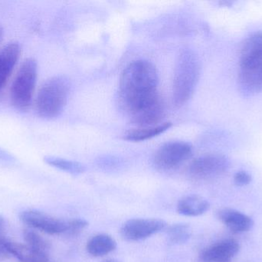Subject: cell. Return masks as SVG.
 I'll return each instance as SVG.
<instances>
[{
    "label": "cell",
    "mask_w": 262,
    "mask_h": 262,
    "mask_svg": "<svg viewBox=\"0 0 262 262\" xmlns=\"http://www.w3.org/2000/svg\"><path fill=\"white\" fill-rule=\"evenodd\" d=\"M200 67L196 55L190 49H183L179 55L173 78V102L177 106L190 98L196 87Z\"/></svg>",
    "instance_id": "obj_4"
},
{
    "label": "cell",
    "mask_w": 262,
    "mask_h": 262,
    "mask_svg": "<svg viewBox=\"0 0 262 262\" xmlns=\"http://www.w3.org/2000/svg\"><path fill=\"white\" fill-rule=\"evenodd\" d=\"M192 147L183 142H171L160 148L154 157V164L161 170L175 169L192 156Z\"/></svg>",
    "instance_id": "obj_7"
},
{
    "label": "cell",
    "mask_w": 262,
    "mask_h": 262,
    "mask_svg": "<svg viewBox=\"0 0 262 262\" xmlns=\"http://www.w3.org/2000/svg\"><path fill=\"white\" fill-rule=\"evenodd\" d=\"M88 226H89V223L82 218H74V219L69 220L66 235L68 236H77Z\"/></svg>",
    "instance_id": "obj_20"
},
{
    "label": "cell",
    "mask_w": 262,
    "mask_h": 262,
    "mask_svg": "<svg viewBox=\"0 0 262 262\" xmlns=\"http://www.w3.org/2000/svg\"><path fill=\"white\" fill-rule=\"evenodd\" d=\"M3 32H4V31H3V28L0 26V43H1L2 40H3Z\"/></svg>",
    "instance_id": "obj_26"
},
{
    "label": "cell",
    "mask_w": 262,
    "mask_h": 262,
    "mask_svg": "<svg viewBox=\"0 0 262 262\" xmlns=\"http://www.w3.org/2000/svg\"><path fill=\"white\" fill-rule=\"evenodd\" d=\"M158 82L157 69L146 60L133 62L121 74L119 104L134 124L150 127L163 117L164 107L157 89Z\"/></svg>",
    "instance_id": "obj_1"
},
{
    "label": "cell",
    "mask_w": 262,
    "mask_h": 262,
    "mask_svg": "<svg viewBox=\"0 0 262 262\" xmlns=\"http://www.w3.org/2000/svg\"><path fill=\"white\" fill-rule=\"evenodd\" d=\"M117 243L112 236L106 234H99L92 237L88 241L86 249L94 257H101L114 252Z\"/></svg>",
    "instance_id": "obj_15"
},
{
    "label": "cell",
    "mask_w": 262,
    "mask_h": 262,
    "mask_svg": "<svg viewBox=\"0 0 262 262\" xmlns=\"http://www.w3.org/2000/svg\"><path fill=\"white\" fill-rule=\"evenodd\" d=\"M238 83L247 96L262 92V32L251 34L242 46Z\"/></svg>",
    "instance_id": "obj_2"
},
{
    "label": "cell",
    "mask_w": 262,
    "mask_h": 262,
    "mask_svg": "<svg viewBox=\"0 0 262 262\" xmlns=\"http://www.w3.org/2000/svg\"><path fill=\"white\" fill-rule=\"evenodd\" d=\"M44 161L46 164L72 175H80L84 173L86 170L85 166L78 162L71 161L58 157L46 156Z\"/></svg>",
    "instance_id": "obj_17"
},
{
    "label": "cell",
    "mask_w": 262,
    "mask_h": 262,
    "mask_svg": "<svg viewBox=\"0 0 262 262\" xmlns=\"http://www.w3.org/2000/svg\"><path fill=\"white\" fill-rule=\"evenodd\" d=\"M6 248L9 255H13L21 262H48L49 260V253L36 250L26 244L8 240Z\"/></svg>",
    "instance_id": "obj_13"
},
{
    "label": "cell",
    "mask_w": 262,
    "mask_h": 262,
    "mask_svg": "<svg viewBox=\"0 0 262 262\" xmlns=\"http://www.w3.org/2000/svg\"><path fill=\"white\" fill-rule=\"evenodd\" d=\"M19 45L9 43L0 51V92L5 87L20 56Z\"/></svg>",
    "instance_id": "obj_12"
},
{
    "label": "cell",
    "mask_w": 262,
    "mask_h": 262,
    "mask_svg": "<svg viewBox=\"0 0 262 262\" xmlns=\"http://www.w3.org/2000/svg\"><path fill=\"white\" fill-rule=\"evenodd\" d=\"M20 219L32 229L41 231L52 235H66L68 229V221L51 216L39 211H23L19 215Z\"/></svg>",
    "instance_id": "obj_8"
},
{
    "label": "cell",
    "mask_w": 262,
    "mask_h": 262,
    "mask_svg": "<svg viewBox=\"0 0 262 262\" xmlns=\"http://www.w3.org/2000/svg\"><path fill=\"white\" fill-rule=\"evenodd\" d=\"M163 220L157 218H134L126 221L121 228L123 238L130 241H140L158 233L166 227Z\"/></svg>",
    "instance_id": "obj_9"
},
{
    "label": "cell",
    "mask_w": 262,
    "mask_h": 262,
    "mask_svg": "<svg viewBox=\"0 0 262 262\" xmlns=\"http://www.w3.org/2000/svg\"><path fill=\"white\" fill-rule=\"evenodd\" d=\"M38 75V66L34 58H26L18 69L10 89L12 106L19 111H27L32 104Z\"/></svg>",
    "instance_id": "obj_5"
},
{
    "label": "cell",
    "mask_w": 262,
    "mask_h": 262,
    "mask_svg": "<svg viewBox=\"0 0 262 262\" xmlns=\"http://www.w3.org/2000/svg\"><path fill=\"white\" fill-rule=\"evenodd\" d=\"M6 223L3 217L0 216V235H5Z\"/></svg>",
    "instance_id": "obj_24"
},
{
    "label": "cell",
    "mask_w": 262,
    "mask_h": 262,
    "mask_svg": "<svg viewBox=\"0 0 262 262\" xmlns=\"http://www.w3.org/2000/svg\"><path fill=\"white\" fill-rule=\"evenodd\" d=\"M172 126V123H166L157 126L141 128L130 131L124 135V139L131 142H140L157 136L160 134L166 132Z\"/></svg>",
    "instance_id": "obj_16"
},
{
    "label": "cell",
    "mask_w": 262,
    "mask_h": 262,
    "mask_svg": "<svg viewBox=\"0 0 262 262\" xmlns=\"http://www.w3.org/2000/svg\"><path fill=\"white\" fill-rule=\"evenodd\" d=\"M7 241L5 235H0V259H5L9 255L6 248V243Z\"/></svg>",
    "instance_id": "obj_22"
},
{
    "label": "cell",
    "mask_w": 262,
    "mask_h": 262,
    "mask_svg": "<svg viewBox=\"0 0 262 262\" xmlns=\"http://www.w3.org/2000/svg\"><path fill=\"white\" fill-rule=\"evenodd\" d=\"M23 238L26 245L41 252H49L50 249V243L49 241L43 238L38 232L32 229H26L23 232Z\"/></svg>",
    "instance_id": "obj_19"
},
{
    "label": "cell",
    "mask_w": 262,
    "mask_h": 262,
    "mask_svg": "<svg viewBox=\"0 0 262 262\" xmlns=\"http://www.w3.org/2000/svg\"><path fill=\"white\" fill-rule=\"evenodd\" d=\"M210 209V204L206 198L196 195L183 197L177 204V212L188 217L203 215Z\"/></svg>",
    "instance_id": "obj_14"
},
{
    "label": "cell",
    "mask_w": 262,
    "mask_h": 262,
    "mask_svg": "<svg viewBox=\"0 0 262 262\" xmlns=\"http://www.w3.org/2000/svg\"><path fill=\"white\" fill-rule=\"evenodd\" d=\"M15 159L14 157L11 155L9 152L3 150V149H0V160L6 162H12Z\"/></svg>",
    "instance_id": "obj_23"
},
{
    "label": "cell",
    "mask_w": 262,
    "mask_h": 262,
    "mask_svg": "<svg viewBox=\"0 0 262 262\" xmlns=\"http://www.w3.org/2000/svg\"><path fill=\"white\" fill-rule=\"evenodd\" d=\"M229 159L220 154H208L194 159L188 167V175L195 181L215 179L227 172Z\"/></svg>",
    "instance_id": "obj_6"
},
{
    "label": "cell",
    "mask_w": 262,
    "mask_h": 262,
    "mask_svg": "<svg viewBox=\"0 0 262 262\" xmlns=\"http://www.w3.org/2000/svg\"><path fill=\"white\" fill-rule=\"evenodd\" d=\"M216 217L229 230L235 233L249 232L255 224L253 219L249 215L229 208L219 209Z\"/></svg>",
    "instance_id": "obj_11"
},
{
    "label": "cell",
    "mask_w": 262,
    "mask_h": 262,
    "mask_svg": "<svg viewBox=\"0 0 262 262\" xmlns=\"http://www.w3.org/2000/svg\"><path fill=\"white\" fill-rule=\"evenodd\" d=\"M101 262H121L119 260L115 259V258H108V259L104 260Z\"/></svg>",
    "instance_id": "obj_25"
},
{
    "label": "cell",
    "mask_w": 262,
    "mask_h": 262,
    "mask_svg": "<svg viewBox=\"0 0 262 262\" xmlns=\"http://www.w3.org/2000/svg\"><path fill=\"white\" fill-rule=\"evenodd\" d=\"M233 181L237 186L243 187L250 184L252 182V176L246 171H238L234 175Z\"/></svg>",
    "instance_id": "obj_21"
},
{
    "label": "cell",
    "mask_w": 262,
    "mask_h": 262,
    "mask_svg": "<svg viewBox=\"0 0 262 262\" xmlns=\"http://www.w3.org/2000/svg\"><path fill=\"white\" fill-rule=\"evenodd\" d=\"M70 92V83L62 75L48 79L40 88L35 100V111L46 119L56 118L64 110Z\"/></svg>",
    "instance_id": "obj_3"
},
{
    "label": "cell",
    "mask_w": 262,
    "mask_h": 262,
    "mask_svg": "<svg viewBox=\"0 0 262 262\" xmlns=\"http://www.w3.org/2000/svg\"><path fill=\"white\" fill-rule=\"evenodd\" d=\"M240 245L236 240L228 238L217 241L202 251L200 262H231L239 252Z\"/></svg>",
    "instance_id": "obj_10"
},
{
    "label": "cell",
    "mask_w": 262,
    "mask_h": 262,
    "mask_svg": "<svg viewBox=\"0 0 262 262\" xmlns=\"http://www.w3.org/2000/svg\"><path fill=\"white\" fill-rule=\"evenodd\" d=\"M168 241L172 245L185 244L192 236V229L186 223H178L171 226L168 229Z\"/></svg>",
    "instance_id": "obj_18"
}]
</instances>
